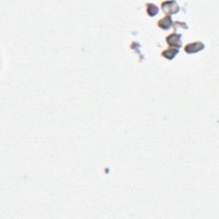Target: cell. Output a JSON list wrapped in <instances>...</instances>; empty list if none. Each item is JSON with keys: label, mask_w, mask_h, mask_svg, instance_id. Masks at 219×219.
Returning a JSON list of instances; mask_svg holds the SVG:
<instances>
[{"label": "cell", "mask_w": 219, "mask_h": 219, "mask_svg": "<svg viewBox=\"0 0 219 219\" xmlns=\"http://www.w3.org/2000/svg\"><path fill=\"white\" fill-rule=\"evenodd\" d=\"M203 47H204V45H203L202 43H200V42H196V43L187 45L186 46V48H185V50H186L187 52H195V51L201 50Z\"/></svg>", "instance_id": "cell-1"}, {"label": "cell", "mask_w": 219, "mask_h": 219, "mask_svg": "<svg viewBox=\"0 0 219 219\" xmlns=\"http://www.w3.org/2000/svg\"><path fill=\"white\" fill-rule=\"evenodd\" d=\"M167 40L169 44L171 45H176V46H178V42L181 44L180 42V37H178V35H176V34H172V35H169L168 38H167Z\"/></svg>", "instance_id": "cell-2"}]
</instances>
